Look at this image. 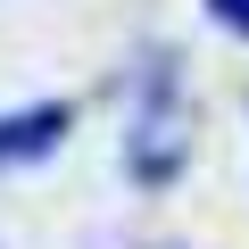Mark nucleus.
I'll return each mask as SVG.
<instances>
[{
    "label": "nucleus",
    "instance_id": "f257e3e1",
    "mask_svg": "<svg viewBox=\"0 0 249 249\" xmlns=\"http://www.w3.org/2000/svg\"><path fill=\"white\" fill-rule=\"evenodd\" d=\"M58 133H67V108H25V116H0V166H9V158H42V150H58Z\"/></svg>",
    "mask_w": 249,
    "mask_h": 249
},
{
    "label": "nucleus",
    "instance_id": "f03ea898",
    "mask_svg": "<svg viewBox=\"0 0 249 249\" xmlns=\"http://www.w3.org/2000/svg\"><path fill=\"white\" fill-rule=\"evenodd\" d=\"M208 9H216V17L232 25V34H249V0H208Z\"/></svg>",
    "mask_w": 249,
    "mask_h": 249
}]
</instances>
